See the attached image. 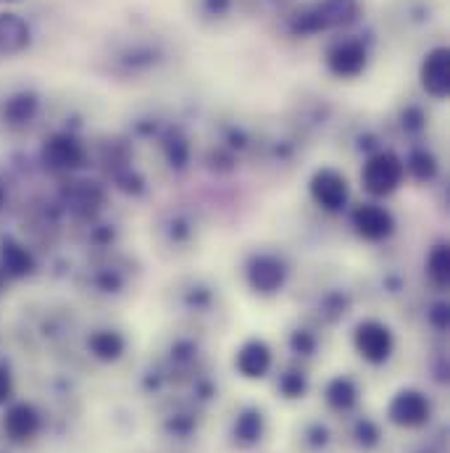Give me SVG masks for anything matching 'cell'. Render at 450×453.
<instances>
[{
  "label": "cell",
  "instance_id": "cell-1",
  "mask_svg": "<svg viewBox=\"0 0 450 453\" xmlns=\"http://www.w3.org/2000/svg\"><path fill=\"white\" fill-rule=\"evenodd\" d=\"M361 180L371 196H390L393 190H398L403 180V164L393 153H379L369 158V164L361 172Z\"/></svg>",
  "mask_w": 450,
  "mask_h": 453
},
{
  "label": "cell",
  "instance_id": "cell-2",
  "mask_svg": "<svg viewBox=\"0 0 450 453\" xmlns=\"http://www.w3.org/2000/svg\"><path fill=\"white\" fill-rule=\"evenodd\" d=\"M311 196H314V201H317L322 209H327V211H339V209L347 203V196H350L347 180H345L339 172H335V169H322V172H317L314 180H311Z\"/></svg>",
  "mask_w": 450,
  "mask_h": 453
},
{
  "label": "cell",
  "instance_id": "cell-3",
  "mask_svg": "<svg viewBox=\"0 0 450 453\" xmlns=\"http://www.w3.org/2000/svg\"><path fill=\"white\" fill-rule=\"evenodd\" d=\"M358 13V3L355 0H324L317 11H311L303 19V29L306 32H317V29H332L350 24Z\"/></svg>",
  "mask_w": 450,
  "mask_h": 453
},
{
  "label": "cell",
  "instance_id": "cell-4",
  "mask_svg": "<svg viewBox=\"0 0 450 453\" xmlns=\"http://www.w3.org/2000/svg\"><path fill=\"white\" fill-rule=\"evenodd\" d=\"M355 348H358V353H361L366 361L379 364V361H385V358L390 356V350H393V335H390V330H387L385 325H379V322H363V325H358V330H355Z\"/></svg>",
  "mask_w": 450,
  "mask_h": 453
},
{
  "label": "cell",
  "instance_id": "cell-5",
  "mask_svg": "<svg viewBox=\"0 0 450 453\" xmlns=\"http://www.w3.org/2000/svg\"><path fill=\"white\" fill-rule=\"evenodd\" d=\"M85 153H82V145L74 140V137H66V134H56L45 142L42 148V161L45 166L56 169V172H69V169H77L82 164Z\"/></svg>",
  "mask_w": 450,
  "mask_h": 453
},
{
  "label": "cell",
  "instance_id": "cell-6",
  "mask_svg": "<svg viewBox=\"0 0 450 453\" xmlns=\"http://www.w3.org/2000/svg\"><path fill=\"white\" fill-rule=\"evenodd\" d=\"M430 417V401L416 390H403L390 403V419L400 427H416L427 422Z\"/></svg>",
  "mask_w": 450,
  "mask_h": 453
},
{
  "label": "cell",
  "instance_id": "cell-7",
  "mask_svg": "<svg viewBox=\"0 0 450 453\" xmlns=\"http://www.w3.org/2000/svg\"><path fill=\"white\" fill-rule=\"evenodd\" d=\"M422 85L427 88L430 96L446 98L450 88V53L446 48H438L427 56L422 66Z\"/></svg>",
  "mask_w": 450,
  "mask_h": 453
},
{
  "label": "cell",
  "instance_id": "cell-8",
  "mask_svg": "<svg viewBox=\"0 0 450 453\" xmlns=\"http://www.w3.org/2000/svg\"><path fill=\"white\" fill-rule=\"evenodd\" d=\"M37 430H40V414L29 403H13L3 417V433L16 443L34 438Z\"/></svg>",
  "mask_w": 450,
  "mask_h": 453
},
{
  "label": "cell",
  "instance_id": "cell-9",
  "mask_svg": "<svg viewBox=\"0 0 450 453\" xmlns=\"http://www.w3.org/2000/svg\"><path fill=\"white\" fill-rule=\"evenodd\" d=\"M248 280L258 293H274L285 282V264L274 256H258L248 269Z\"/></svg>",
  "mask_w": 450,
  "mask_h": 453
},
{
  "label": "cell",
  "instance_id": "cell-10",
  "mask_svg": "<svg viewBox=\"0 0 450 453\" xmlns=\"http://www.w3.org/2000/svg\"><path fill=\"white\" fill-rule=\"evenodd\" d=\"M366 66V48L358 40H342L330 50V69L339 77H355Z\"/></svg>",
  "mask_w": 450,
  "mask_h": 453
},
{
  "label": "cell",
  "instance_id": "cell-11",
  "mask_svg": "<svg viewBox=\"0 0 450 453\" xmlns=\"http://www.w3.org/2000/svg\"><path fill=\"white\" fill-rule=\"evenodd\" d=\"M353 225H355L361 237H366V240H382V237H387L390 229H393V217H390V211H385L382 206L369 203V206L355 209Z\"/></svg>",
  "mask_w": 450,
  "mask_h": 453
},
{
  "label": "cell",
  "instance_id": "cell-12",
  "mask_svg": "<svg viewBox=\"0 0 450 453\" xmlns=\"http://www.w3.org/2000/svg\"><path fill=\"white\" fill-rule=\"evenodd\" d=\"M29 42V29L16 13H0V58L24 50Z\"/></svg>",
  "mask_w": 450,
  "mask_h": 453
},
{
  "label": "cell",
  "instance_id": "cell-13",
  "mask_svg": "<svg viewBox=\"0 0 450 453\" xmlns=\"http://www.w3.org/2000/svg\"><path fill=\"white\" fill-rule=\"evenodd\" d=\"M271 364V353L263 342L253 340L248 345H242V350L237 353V369L245 374V377H263L266 369Z\"/></svg>",
  "mask_w": 450,
  "mask_h": 453
},
{
  "label": "cell",
  "instance_id": "cell-14",
  "mask_svg": "<svg viewBox=\"0 0 450 453\" xmlns=\"http://www.w3.org/2000/svg\"><path fill=\"white\" fill-rule=\"evenodd\" d=\"M32 256L27 253V248L16 245V242H5L0 248V272L5 277H27L32 272Z\"/></svg>",
  "mask_w": 450,
  "mask_h": 453
},
{
  "label": "cell",
  "instance_id": "cell-15",
  "mask_svg": "<svg viewBox=\"0 0 450 453\" xmlns=\"http://www.w3.org/2000/svg\"><path fill=\"white\" fill-rule=\"evenodd\" d=\"M90 348H93V353L95 356H101V358H116L118 353H121V348H124V342L121 338L116 335V333H95L93 338H90Z\"/></svg>",
  "mask_w": 450,
  "mask_h": 453
},
{
  "label": "cell",
  "instance_id": "cell-16",
  "mask_svg": "<svg viewBox=\"0 0 450 453\" xmlns=\"http://www.w3.org/2000/svg\"><path fill=\"white\" fill-rule=\"evenodd\" d=\"M355 385L350 380H335L327 390V398L335 409H350L355 403Z\"/></svg>",
  "mask_w": 450,
  "mask_h": 453
},
{
  "label": "cell",
  "instance_id": "cell-17",
  "mask_svg": "<svg viewBox=\"0 0 450 453\" xmlns=\"http://www.w3.org/2000/svg\"><path fill=\"white\" fill-rule=\"evenodd\" d=\"M234 435L242 441V443H253L258 435H261V414L256 411H248L237 419V427H234Z\"/></svg>",
  "mask_w": 450,
  "mask_h": 453
},
{
  "label": "cell",
  "instance_id": "cell-18",
  "mask_svg": "<svg viewBox=\"0 0 450 453\" xmlns=\"http://www.w3.org/2000/svg\"><path fill=\"white\" fill-rule=\"evenodd\" d=\"M448 272H450V256L446 245H438L430 256V274L438 285H446L448 282Z\"/></svg>",
  "mask_w": 450,
  "mask_h": 453
},
{
  "label": "cell",
  "instance_id": "cell-19",
  "mask_svg": "<svg viewBox=\"0 0 450 453\" xmlns=\"http://www.w3.org/2000/svg\"><path fill=\"white\" fill-rule=\"evenodd\" d=\"M408 169H411L419 180H430V177L435 174V158H432L430 153L419 150V153H414V156H411Z\"/></svg>",
  "mask_w": 450,
  "mask_h": 453
},
{
  "label": "cell",
  "instance_id": "cell-20",
  "mask_svg": "<svg viewBox=\"0 0 450 453\" xmlns=\"http://www.w3.org/2000/svg\"><path fill=\"white\" fill-rule=\"evenodd\" d=\"M34 113V98L32 96H19L8 104V116L13 121H27Z\"/></svg>",
  "mask_w": 450,
  "mask_h": 453
},
{
  "label": "cell",
  "instance_id": "cell-21",
  "mask_svg": "<svg viewBox=\"0 0 450 453\" xmlns=\"http://www.w3.org/2000/svg\"><path fill=\"white\" fill-rule=\"evenodd\" d=\"M11 395H13V380H11L8 369L0 366V403L11 401Z\"/></svg>",
  "mask_w": 450,
  "mask_h": 453
},
{
  "label": "cell",
  "instance_id": "cell-22",
  "mask_svg": "<svg viewBox=\"0 0 450 453\" xmlns=\"http://www.w3.org/2000/svg\"><path fill=\"white\" fill-rule=\"evenodd\" d=\"M282 388H285V393H287V395H301V393H303V388H306V382H303V377L293 374V377H287V380L282 382Z\"/></svg>",
  "mask_w": 450,
  "mask_h": 453
},
{
  "label": "cell",
  "instance_id": "cell-23",
  "mask_svg": "<svg viewBox=\"0 0 450 453\" xmlns=\"http://www.w3.org/2000/svg\"><path fill=\"white\" fill-rule=\"evenodd\" d=\"M435 311H438V314H435V317H438V325L446 327V306H438Z\"/></svg>",
  "mask_w": 450,
  "mask_h": 453
},
{
  "label": "cell",
  "instance_id": "cell-24",
  "mask_svg": "<svg viewBox=\"0 0 450 453\" xmlns=\"http://www.w3.org/2000/svg\"><path fill=\"white\" fill-rule=\"evenodd\" d=\"M0 290H3V282H0Z\"/></svg>",
  "mask_w": 450,
  "mask_h": 453
}]
</instances>
